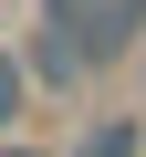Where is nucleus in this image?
I'll list each match as a JSON object with an SVG mask.
<instances>
[{"instance_id": "obj_4", "label": "nucleus", "mask_w": 146, "mask_h": 157, "mask_svg": "<svg viewBox=\"0 0 146 157\" xmlns=\"http://www.w3.org/2000/svg\"><path fill=\"white\" fill-rule=\"evenodd\" d=\"M21 84H31V73H21L11 52H0V126H11V115H21Z\"/></svg>"}, {"instance_id": "obj_2", "label": "nucleus", "mask_w": 146, "mask_h": 157, "mask_svg": "<svg viewBox=\"0 0 146 157\" xmlns=\"http://www.w3.org/2000/svg\"><path fill=\"white\" fill-rule=\"evenodd\" d=\"M73 157H146V136H136V115H94V136Z\"/></svg>"}, {"instance_id": "obj_3", "label": "nucleus", "mask_w": 146, "mask_h": 157, "mask_svg": "<svg viewBox=\"0 0 146 157\" xmlns=\"http://www.w3.org/2000/svg\"><path fill=\"white\" fill-rule=\"evenodd\" d=\"M21 73H42V84H73V73H84V52H73V42H63V32H42V42H31V63H21Z\"/></svg>"}, {"instance_id": "obj_1", "label": "nucleus", "mask_w": 146, "mask_h": 157, "mask_svg": "<svg viewBox=\"0 0 146 157\" xmlns=\"http://www.w3.org/2000/svg\"><path fill=\"white\" fill-rule=\"evenodd\" d=\"M52 32L84 52V73H94V63L136 52V32H146V0H52Z\"/></svg>"}, {"instance_id": "obj_5", "label": "nucleus", "mask_w": 146, "mask_h": 157, "mask_svg": "<svg viewBox=\"0 0 146 157\" xmlns=\"http://www.w3.org/2000/svg\"><path fill=\"white\" fill-rule=\"evenodd\" d=\"M0 157H31V147H0Z\"/></svg>"}]
</instances>
